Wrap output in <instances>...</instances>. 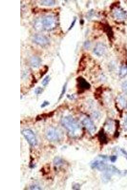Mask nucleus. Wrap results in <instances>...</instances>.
Here are the masks:
<instances>
[{"mask_svg": "<svg viewBox=\"0 0 127 190\" xmlns=\"http://www.w3.org/2000/svg\"><path fill=\"white\" fill-rule=\"evenodd\" d=\"M62 136L59 131L54 127L49 128L46 133L47 139L51 142L58 141L62 139Z\"/></svg>", "mask_w": 127, "mask_h": 190, "instance_id": "3", "label": "nucleus"}, {"mask_svg": "<svg viewBox=\"0 0 127 190\" xmlns=\"http://www.w3.org/2000/svg\"><path fill=\"white\" fill-rule=\"evenodd\" d=\"M113 16L117 20H123L126 17V13L123 10L120 8H116L113 12Z\"/></svg>", "mask_w": 127, "mask_h": 190, "instance_id": "9", "label": "nucleus"}, {"mask_svg": "<svg viewBox=\"0 0 127 190\" xmlns=\"http://www.w3.org/2000/svg\"><path fill=\"white\" fill-rule=\"evenodd\" d=\"M122 88L124 92L127 95V80L122 84Z\"/></svg>", "mask_w": 127, "mask_h": 190, "instance_id": "19", "label": "nucleus"}, {"mask_svg": "<svg viewBox=\"0 0 127 190\" xmlns=\"http://www.w3.org/2000/svg\"><path fill=\"white\" fill-rule=\"evenodd\" d=\"M118 101L120 105L124 108L127 107V101L123 97L120 96L119 97Z\"/></svg>", "mask_w": 127, "mask_h": 190, "instance_id": "15", "label": "nucleus"}, {"mask_svg": "<svg viewBox=\"0 0 127 190\" xmlns=\"http://www.w3.org/2000/svg\"><path fill=\"white\" fill-rule=\"evenodd\" d=\"M55 3L54 1H51V0H46V1H41L40 4L44 6H52Z\"/></svg>", "mask_w": 127, "mask_h": 190, "instance_id": "16", "label": "nucleus"}, {"mask_svg": "<svg viewBox=\"0 0 127 190\" xmlns=\"http://www.w3.org/2000/svg\"><path fill=\"white\" fill-rule=\"evenodd\" d=\"M125 123L127 125V117L126 118V119L125 120Z\"/></svg>", "mask_w": 127, "mask_h": 190, "instance_id": "27", "label": "nucleus"}, {"mask_svg": "<svg viewBox=\"0 0 127 190\" xmlns=\"http://www.w3.org/2000/svg\"><path fill=\"white\" fill-rule=\"evenodd\" d=\"M43 89L41 87H38L36 88L35 90V93L36 94H39L43 92Z\"/></svg>", "mask_w": 127, "mask_h": 190, "instance_id": "20", "label": "nucleus"}, {"mask_svg": "<svg viewBox=\"0 0 127 190\" xmlns=\"http://www.w3.org/2000/svg\"><path fill=\"white\" fill-rule=\"evenodd\" d=\"M54 164L56 165H59L62 163L63 161L62 159L57 157L54 159Z\"/></svg>", "mask_w": 127, "mask_h": 190, "instance_id": "17", "label": "nucleus"}, {"mask_svg": "<svg viewBox=\"0 0 127 190\" xmlns=\"http://www.w3.org/2000/svg\"><path fill=\"white\" fill-rule=\"evenodd\" d=\"M50 77L48 75L42 81V85L44 86H46L48 84L50 81Z\"/></svg>", "mask_w": 127, "mask_h": 190, "instance_id": "18", "label": "nucleus"}, {"mask_svg": "<svg viewBox=\"0 0 127 190\" xmlns=\"http://www.w3.org/2000/svg\"><path fill=\"white\" fill-rule=\"evenodd\" d=\"M33 40L36 44L41 46H45L48 44V39L43 35H35L34 37Z\"/></svg>", "mask_w": 127, "mask_h": 190, "instance_id": "8", "label": "nucleus"}, {"mask_svg": "<svg viewBox=\"0 0 127 190\" xmlns=\"http://www.w3.org/2000/svg\"><path fill=\"white\" fill-rule=\"evenodd\" d=\"M66 88H67V84H65L64 85L63 88L62 94H61L60 96L59 97V99H61V98H62L63 96H64V95L65 93L66 90Z\"/></svg>", "mask_w": 127, "mask_h": 190, "instance_id": "21", "label": "nucleus"}, {"mask_svg": "<svg viewBox=\"0 0 127 190\" xmlns=\"http://www.w3.org/2000/svg\"><path fill=\"white\" fill-rule=\"evenodd\" d=\"M30 189H40V188L35 185H33L30 187Z\"/></svg>", "mask_w": 127, "mask_h": 190, "instance_id": "24", "label": "nucleus"}, {"mask_svg": "<svg viewBox=\"0 0 127 190\" xmlns=\"http://www.w3.org/2000/svg\"><path fill=\"white\" fill-rule=\"evenodd\" d=\"M98 138L101 143L105 144L107 142V137L104 130H101L98 134Z\"/></svg>", "mask_w": 127, "mask_h": 190, "instance_id": "12", "label": "nucleus"}, {"mask_svg": "<svg viewBox=\"0 0 127 190\" xmlns=\"http://www.w3.org/2000/svg\"><path fill=\"white\" fill-rule=\"evenodd\" d=\"M41 62V59L38 57H34L31 60L32 65L35 68L39 67Z\"/></svg>", "mask_w": 127, "mask_h": 190, "instance_id": "11", "label": "nucleus"}, {"mask_svg": "<svg viewBox=\"0 0 127 190\" xmlns=\"http://www.w3.org/2000/svg\"><path fill=\"white\" fill-rule=\"evenodd\" d=\"M78 87L79 90L84 91L90 88L91 85L87 81L82 77H80L77 79Z\"/></svg>", "mask_w": 127, "mask_h": 190, "instance_id": "6", "label": "nucleus"}, {"mask_svg": "<svg viewBox=\"0 0 127 190\" xmlns=\"http://www.w3.org/2000/svg\"><path fill=\"white\" fill-rule=\"evenodd\" d=\"M56 20L53 16L49 15L43 17L37 20L35 23V27L40 30H49L55 27Z\"/></svg>", "mask_w": 127, "mask_h": 190, "instance_id": "2", "label": "nucleus"}, {"mask_svg": "<svg viewBox=\"0 0 127 190\" xmlns=\"http://www.w3.org/2000/svg\"><path fill=\"white\" fill-rule=\"evenodd\" d=\"M22 134L29 144L35 146L37 143V140L34 133L30 129H25L22 131Z\"/></svg>", "mask_w": 127, "mask_h": 190, "instance_id": "5", "label": "nucleus"}, {"mask_svg": "<svg viewBox=\"0 0 127 190\" xmlns=\"http://www.w3.org/2000/svg\"><path fill=\"white\" fill-rule=\"evenodd\" d=\"M49 104V103L47 101H45L42 104H41V107L42 108L44 107L47 106H48Z\"/></svg>", "mask_w": 127, "mask_h": 190, "instance_id": "23", "label": "nucleus"}, {"mask_svg": "<svg viewBox=\"0 0 127 190\" xmlns=\"http://www.w3.org/2000/svg\"><path fill=\"white\" fill-rule=\"evenodd\" d=\"M106 159L105 156H100L99 158L92 161L91 164L92 168L101 171L105 170L106 168Z\"/></svg>", "mask_w": 127, "mask_h": 190, "instance_id": "4", "label": "nucleus"}, {"mask_svg": "<svg viewBox=\"0 0 127 190\" xmlns=\"http://www.w3.org/2000/svg\"><path fill=\"white\" fill-rule=\"evenodd\" d=\"M106 50V47L105 45L99 43L97 45L94 51L96 55L100 56L104 53Z\"/></svg>", "mask_w": 127, "mask_h": 190, "instance_id": "10", "label": "nucleus"}, {"mask_svg": "<svg viewBox=\"0 0 127 190\" xmlns=\"http://www.w3.org/2000/svg\"><path fill=\"white\" fill-rule=\"evenodd\" d=\"M127 75V66H124L121 67L120 72V77L123 78Z\"/></svg>", "mask_w": 127, "mask_h": 190, "instance_id": "14", "label": "nucleus"}, {"mask_svg": "<svg viewBox=\"0 0 127 190\" xmlns=\"http://www.w3.org/2000/svg\"><path fill=\"white\" fill-rule=\"evenodd\" d=\"M83 125L85 126L89 132L92 134L95 132L96 128L92 121L88 118H86L82 121Z\"/></svg>", "mask_w": 127, "mask_h": 190, "instance_id": "7", "label": "nucleus"}, {"mask_svg": "<svg viewBox=\"0 0 127 190\" xmlns=\"http://www.w3.org/2000/svg\"><path fill=\"white\" fill-rule=\"evenodd\" d=\"M104 29L105 32L106 33L108 37H109L110 39L112 38L113 37V34L112 31L110 26L106 25L105 26Z\"/></svg>", "mask_w": 127, "mask_h": 190, "instance_id": "13", "label": "nucleus"}, {"mask_svg": "<svg viewBox=\"0 0 127 190\" xmlns=\"http://www.w3.org/2000/svg\"><path fill=\"white\" fill-rule=\"evenodd\" d=\"M76 19H75V20L73 22L71 26H70V27L69 28V30H70L71 29V28L73 27L74 26L75 22H76Z\"/></svg>", "mask_w": 127, "mask_h": 190, "instance_id": "25", "label": "nucleus"}, {"mask_svg": "<svg viewBox=\"0 0 127 190\" xmlns=\"http://www.w3.org/2000/svg\"><path fill=\"white\" fill-rule=\"evenodd\" d=\"M62 124L73 137L79 136L81 132V127L77 121L72 116L65 117L62 120Z\"/></svg>", "mask_w": 127, "mask_h": 190, "instance_id": "1", "label": "nucleus"}, {"mask_svg": "<svg viewBox=\"0 0 127 190\" xmlns=\"http://www.w3.org/2000/svg\"><path fill=\"white\" fill-rule=\"evenodd\" d=\"M73 189H79V185H78V184H75L74 185V186H73Z\"/></svg>", "mask_w": 127, "mask_h": 190, "instance_id": "26", "label": "nucleus"}, {"mask_svg": "<svg viewBox=\"0 0 127 190\" xmlns=\"http://www.w3.org/2000/svg\"><path fill=\"white\" fill-rule=\"evenodd\" d=\"M110 159L112 162H115L117 159V156H112Z\"/></svg>", "mask_w": 127, "mask_h": 190, "instance_id": "22", "label": "nucleus"}]
</instances>
